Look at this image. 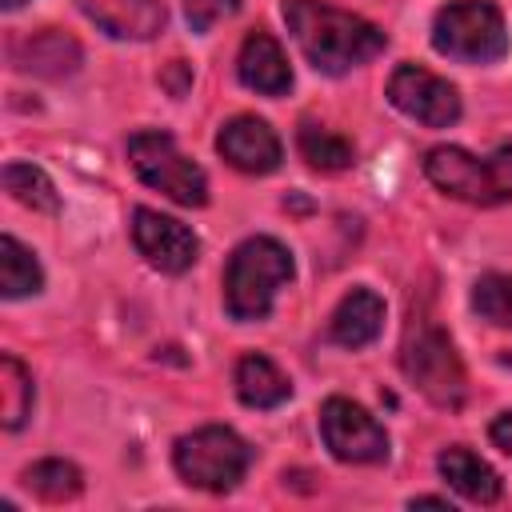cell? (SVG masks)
<instances>
[{
    "instance_id": "6da1fadb",
    "label": "cell",
    "mask_w": 512,
    "mask_h": 512,
    "mask_svg": "<svg viewBox=\"0 0 512 512\" xmlns=\"http://www.w3.org/2000/svg\"><path fill=\"white\" fill-rule=\"evenodd\" d=\"M284 20L308 64L324 76H344L380 56L388 44V36L364 16H352L320 0H284Z\"/></svg>"
},
{
    "instance_id": "7a4b0ae2",
    "label": "cell",
    "mask_w": 512,
    "mask_h": 512,
    "mask_svg": "<svg viewBox=\"0 0 512 512\" xmlns=\"http://www.w3.org/2000/svg\"><path fill=\"white\" fill-rule=\"evenodd\" d=\"M292 280V252L272 236H248L236 244L224 268V308L232 320H264L276 292Z\"/></svg>"
},
{
    "instance_id": "3957f363",
    "label": "cell",
    "mask_w": 512,
    "mask_h": 512,
    "mask_svg": "<svg viewBox=\"0 0 512 512\" xmlns=\"http://www.w3.org/2000/svg\"><path fill=\"white\" fill-rule=\"evenodd\" d=\"M432 44L460 64H492L508 52V24L492 0H448L432 20Z\"/></svg>"
},
{
    "instance_id": "277c9868",
    "label": "cell",
    "mask_w": 512,
    "mask_h": 512,
    "mask_svg": "<svg viewBox=\"0 0 512 512\" xmlns=\"http://www.w3.org/2000/svg\"><path fill=\"white\" fill-rule=\"evenodd\" d=\"M424 176L456 196V200H468V204H500L512 196V144H500L492 156H472L464 148H452V144H440L424 156Z\"/></svg>"
},
{
    "instance_id": "5b68a950",
    "label": "cell",
    "mask_w": 512,
    "mask_h": 512,
    "mask_svg": "<svg viewBox=\"0 0 512 512\" xmlns=\"http://www.w3.org/2000/svg\"><path fill=\"white\" fill-rule=\"evenodd\" d=\"M172 464L180 472L184 484L192 488H204V492H232L248 464H252V448L224 424H208V428H196L188 436L176 440L172 448Z\"/></svg>"
},
{
    "instance_id": "8992f818",
    "label": "cell",
    "mask_w": 512,
    "mask_h": 512,
    "mask_svg": "<svg viewBox=\"0 0 512 512\" xmlns=\"http://www.w3.org/2000/svg\"><path fill=\"white\" fill-rule=\"evenodd\" d=\"M400 364L408 372V380L436 404V408H460L468 380H464V364L452 348V340L428 324V320H412L404 332V348H400Z\"/></svg>"
},
{
    "instance_id": "52a82bcc",
    "label": "cell",
    "mask_w": 512,
    "mask_h": 512,
    "mask_svg": "<svg viewBox=\"0 0 512 512\" xmlns=\"http://www.w3.org/2000/svg\"><path fill=\"white\" fill-rule=\"evenodd\" d=\"M128 160H132V172L148 188L164 192L168 200H176L184 208L208 204V176H204V168L196 160H188L168 132L152 128V132L128 136Z\"/></svg>"
},
{
    "instance_id": "ba28073f",
    "label": "cell",
    "mask_w": 512,
    "mask_h": 512,
    "mask_svg": "<svg viewBox=\"0 0 512 512\" xmlns=\"http://www.w3.org/2000/svg\"><path fill=\"white\" fill-rule=\"evenodd\" d=\"M320 432L336 460L344 464H380L388 460V432L384 424L352 404L348 396H328L320 408Z\"/></svg>"
},
{
    "instance_id": "9c48e42d",
    "label": "cell",
    "mask_w": 512,
    "mask_h": 512,
    "mask_svg": "<svg viewBox=\"0 0 512 512\" xmlns=\"http://www.w3.org/2000/svg\"><path fill=\"white\" fill-rule=\"evenodd\" d=\"M388 100L396 112H404L408 120H420L428 128H448L460 120L456 88L420 64H400L388 76Z\"/></svg>"
},
{
    "instance_id": "30bf717a",
    "label": "cell",
    "mask_w": 512,
    "mask_h": 512,
    "mask_svg": "<svg viewBox=\"0 0 512 512\" xmlns=\"http://www.w3.org/2000/svg\"><path fill=\"white\" fill-rule=\"evenodd\" d=\"M132 244H136V252H140L152 268L172 272V276L188 272V268L196 264V256H200L196 232H192L188 224H180V220L156 212V208H136V212H132Z\"/></svg>"
},
{
    "instance_id": "8fae6325",
    "label": "cell",
    "mask_w": 512,
    "mask_h": 512,
    "mask_svg": "<svg viewBox=\"0 0 512 512\" xmlns=\"http://www.w3.org/2000/svg\"><path fill=\"white\" fill-rule=\"evenodd\" d=\"M216 152L236 168V172H248V176H268L280 168L284 160V148H280V136L260 120V116H232L220 136H216Z\"/></svg>"
},
{
    "instance_id": "7c38bea8",
    "label": "cell",
    "mask_w": 512,
    "mask_h": 512,
    "mask_svg": "<svg viewBox=\"0 0 512 512\" xmlns=\"http://www.w3.org/2000/svg\"><path fill=\"white\" fill-rule=\"evenodd\" d=\"M80 12L116 40H152L168 12L160 0H76Z\"/></svg>"
},
{
    "instance_id": "4fadbf2b",
    "label": "cell",
    "mask_w": 512,
    "mask_h": 512,
    "mask_svg": "<svg viewBox=\"0 0 512 512\" xmlns=\"http://www.w3.org/2000/svg\"><path fill=\"white\" fill-rule=\"evenodd\" d=\"M12 60L20 72H32V76H44V80H64L80 68L84 52L80 44L60 32V28H44V32H32L24 36L16 48H12Z\"/></svg>"
},
{
    "instance_id": "5bb4252c",
    "label": "cell",
    "mask_w": 512,
    "mask_h": 512,
    "mask_svg": "<svg viewBox=\"0 0 512 512\" xmlns=\"http://www.w3.org/2000/svg\"><path fill=\"white\" fill-rule=\"evenodd\" d=\"M236 72H240V84L252 88V92H260V96H284L292 88L288 56H284V48L268 32H252L240 44Z\"/></svg>"
},
{
    "instance_id": "9a60e30c",
    "label": "cell",
    "mask_w": 512,
    "mask_h": 512,
    "mask_svg": "<svg viewBox=\"0 0 512 512\" xmlns=\"http://www.w3.org/2000/svg\"><path fill=\"white\" fill-rule=\"evenodd\" d=\"M380 328H384V300L372 288H352L328 320V336L340 348H364L380 336Z\"/></svg>"
},
{
    "instance_id": "2e32d148",
    "label": "cell",
    "mask_w": 512,
    "mask_h": 512,
    "mask_svg": "<svg viewBox=\"0 0 512 512\" xmlns=\"http://www.w3.org/2000/svg\"><path fill=\"white\" fill-rule=\"evenodd\" d=\"M436 464H440V476H444L464 500H472V504H496V500H500V476H496L476 452H468L464 444L444 448Z\"/></svg>"
},
{
    "instance_id": "e0dca14e",
    "label": "cell",
    "mask_w": 512,
    "mask_h": 512,
    "mask_svg": "<svg viewBox=\"0 0 512 512\" xmlns=\"http://www.w3.org/2000/svg\"><path fill=\"white\" fill-rule=\"evenodd\" d=\"M236 396L248 408H276V404H284L292 396V380L268 356L248 352L236 364Z\"/></svg>"
},
{
    "instance_id": "ac0fdd59",
    "label": "cell",
    "mask_w": 512,
    "mask_h": 512,
    "mask_svg": "<svg viewBox=\"0 0 512 512\" xmlns=\"http://www.w3.org/2000/svg\"><path fill=\"white\" fill-rule=\"evenodd\" d=\"M296 148H300V156H304L312 168H320V172H344V168H352V160H356V148H352L340 132L324 128V124H312V120L300 124Z\"/></svg>"
},
{
    "instance_id": "d6986e66",
    "label": "cell",
    "mask_w": 512,
    "mask_h": 512,
    "mask_svg": "<svg viewBox=\"0 0 512 512\" xmlns=\"http://www.w3.org/2000/svg\"><path fill=\"white\" fill-rule=\"evenodd\" d=\"M40 288H44V272H40L36 256L16 236H4L0 240V292H4V300H20V296H32Z\"/></svg>"
},
{
    "instance_id": "ffe728a7",
    "label": "cell",
    "mask_w": 512,
    "mask_h": 512,
    "mask_svg": "<svg viewBox=\"0 0 512 512\" xmlns=\"http://www.w3.org/2000/svg\"><path fill=\"white\" fill-rule=\"evenodd\" d=\"M4 188L16 204H24L32 212H60V192L48 180V172L36 168V164H20V160L8 164L4 168Z\"/></svg>"
},
{
    "instance_id": "44dd1931",
    "label": "cell",
    "mask_w": 512,
    "mask_h": 512,
    "mask_svg": "<svg viewBox=\"0 0 512 512\" xmlns=\"http://www.w3.org/2000/svg\"><path fill=\"white\" fill-rule=\"evenodd\" d=\"M32 376L16 356H0V420L8 432L24 428L32 416Z\"/></svg>"
},
{
    "instance_id": "7402d4cb",
    "label": "cell",
    "mask_w": 512,
    "mask_h": 512,
    "mask_svg": "<svg viewBox=\"0 0 512 512\" xmlns=\"http://www.w3.org/2000/svg\"><path fill=\"white\" fill-rule=\"evenodd\" d=\"M24 484H28L40 500L64 504V500H76V496H80L84 476H80V468L68 464V460H36V464L24 472Z\"/></svg>"
},
{
    "instance_id": "603a6c76",
    "label": "cell",
    "mask_w": 512,
    "mask_h": 512,
    "mask_svg": "<svg viewBox=\"0 0 512 512\" xmlns=\"http://www.w3.org/2000/svg\"><path fill=\"white\" fill-rule=\"evenodd\" d=\"M472 308L492 328H512V276H504V272L480 276L472 288Z\"/></svg>"
},
{
    "instance_id": "cb8c5ba5",
    "label": "cell",
    "mask_w": 512,
    "mask_h": 512,
    "mask_svg": "<svg viewBox=\"0 0 512 512\" xmlns=\"http://www.w3.org/2000/svg\"><path fill=\"white\" fill-rule=\"evenodd\" d=\"M240 0H184V20L192 32H208L224 16H236Z\"/></svg>"
},
{
    "instance_id": "d4e9b609",
    "label": "cell",
    "mask_w": 512,
    "mask_h": 512,
    "mask_svg": "<svg viewBox=\"0 0 512 512\" xmlns=\"http://www.w3.org/2000/svg\"><path fill=\"white\" fill-rule=\"evenodd\" d=\"M160 84H164V88H168V92H172V96L180 100V96H184V92L192 88V72H188V64H184V60H172V64L164 68Z\"/></svg>"
},
{
    "instance_id": "484cf974",
    "label": "cell",
    "mask_w": 512,
    "mask_h": 512,
    "mask_svg": "<svg viewBox=\"0 0 512 512\" xmlns=\"http://www.w3.org/2000/svg\"><path fill=\"white\" fill-rule=\"evenodd\" d=\"M492 444H496L500 452H508V456H512V408H508V412H500V416L492 420Z\"/></svg>"
},
{
    "instance_id": "4316f807",
    "label": "cell",
    "mask_w": 512,
    "mask_h": 512,
    "mask_svg": "<svg viewBox=\"0 0 512 512\" xmlns=\"http://www.w3.org/2000/svg\"><path fill=\"white\" fill-rule=\"evenodd\" d=\"M412 508H448V512H452V504H448L444 496H416Z\"/></svg>"
},
{
    "instance_id": "83f0119b",
    "label": "cell",
    "mask_w": 512,
    "mask_h": 512,
    "mask_svg": "<svg viewBox=\"0 0 512 512\" xmlns=\"http://www.w3.org/2000/svg\"><path fill=\"white\" fill-rule=\"evenodd\" d=\"M0 4H4V8H8V12H12V8H20V4H24V0H0Z\"/></svg>"
},
{
    "instance_id": "f1b7e54d",
    "label": "cell",
    "mask_w": 512,
    "mask_h": 512,
    "mask_svg": "<svg viewBox=\"0 0 512 512\" xmlns=\"http://www.w3.org/2000/svg\"><path fill=\"white\" fill-rule=\"evenodd\" d=\"M508 364H512V356H508Z\"/></svg>"
}]
</instances>
